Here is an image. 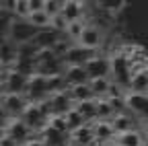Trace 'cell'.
<instances>
[{"label":"cell","instance_id":"cb8c5ba5","mask_svg":"<svg viewBox=\"0 0 148 146\" xmlns=\"http://www.w3.org/2000/svg\"><path fill=\"white\" fill-rule=\"evenodd\" d=\"M88 84L92 88V93H95V99H103V97H107V90L111 86V78H92Z\"/></svg>","mask_w":148,"mask_h":146},{"label":"cell","instance_id":"5b68a950","mask_svg":"<svg viewBox=\"0 0 148 146\" xmlns=\"http://www.w3.org/2000/svg\"><path fill=\"white\" fill-rule=\"evenodd\" d=\"M49 105H51V117L53 115H68L72 109H74V103L72 97L68 90H64V93H58V95H51L49 97Z\"/></svg>","mask_w":148,"mask_h":146},{"label":"cell","instance_id":"4dcf8cb0","mask_svg":"<svg viewBox=\"0 0 148 146\" xmlns=\"http://www.w3.org/2000/svg\"><path fill=\"white\" fill-rule=\"evenodd\" d=\"M70 47H72L70 39H60L58 43H56V47H53V53H56V56H58L60 60H64V56L70 51Z\"/></svg>","mask_w":148,"mask_h":146},{"label":"cell","instance_id":"f1b7e54d","mask_svg":"<svg viewBox=\"0 0 148 146\" xmlns=\"http://www.w3.org/2000/svg\"><path fill=\"white\" fill-rule=\"evenodd\" d=\"M14 12L18 14V19L27 21V19H29V14H31V8H29V0H16V4H14Z\"/></svg>","mask_w":148,"mask_h":146},{"label":"cell","instance_id":"7a4b0ae2","mask_svg":"<svg viewBox=\"0 0 148 146\" xmlns=\"http://www.w3.org/2000/svg\"><path fill=\"white\" fill-rule=\"evenodd\" d=\"M88 78H109L111 76V60L105 56H92L86 64H84Z\"/></svg>","mask_w":148,"mask_h":146},{"label":"cell","instance_id":"ac0fdd59","mask_svg":"<svg viewBox=\"0 0 148 146\" xmlns=\"http://www.w3.org/2000/svg\"><path fill=\"white\" fill-rule=\"evenodd\" d=\"M115 144L117 146H146L144 134L140 130H132V132H125V134L115 136Z\"/></svg>","mask_w":148,"mask_h":146},{"label":"cell","instance_id":"ffe728a7","mask_svg":"<svg viewBox=\"0 0 148 146\" xmlns=\"http://www.w3.org/2000/svg\"><path fill=\"white\" fill-rule=\"evenodd\" d=\"M68 93L72 97L74 103H84V101H92L95 99V93H92L90 84H78V86H70Z\"/></svg>","mask_w":148,"mask_h":146},{"label":"cell","instance_id":"f546056e","mask_svg":"<svg viewBox=\"0 0 148 146\" xmlns=\"http://www.w3.org/2000/svg\"><path fill=\"white\" fill-rule=\"evenodd\" d=\"M68 25L70 23L64 19V14H58V16H53V19H51V29L58 31V33H62V35L68 31Z\"/></svg>","mask_w":148,"mask_h":146},{"label":"cell","instance_id":"8992f818","mask_svg":"<svg viewBox=\"0 0 148 146\" xmlns=\"http://www.w3.org/2000/svg\"><path fill=\"white\" fill-rule=\"evenodd\" d=\"M92 56H95V53H92L90 49H86V47H82V45H72L70 47V51L66 53V56H64V66L66 68H70V66H84Z\"/></svg>","mask_w":148,"mask_h":146},{"label":"cell","instance_id":"d590c367","mask_svg":"<svg viewBox=\"0 0 148 146\" xmlns=\"http://www.w3.org/2000/svg\"><path fill=\"white\" fill-rule=\"evenodd\" d=\"M0 6H2V8H4V0H0Z\"/></svg>","mask_w":148,"mask_h":146},{"label":"cell","instance_id":"3957f363","mask_svg":"<svg viewBox=\"0 0 148 146\" xmlns=\"http://www.w3.org/2000/svg\"><path fill=\"white\" fill-rule=\"evenodd\" d=\"M25 123H27V127L31 132H43L45 127H47V123H49V119L41 113V109H39V105H29L27 107V111L23 113V117H21Z\"/></svg>","mask_w":148,"mask_h":146},{"label":"cell","instance_id":"6da1fadb","mask_svg":"<svg viewBox=\"0 0 148 146\" xmlns=\"http://www.w3.org/2000/svg\"><path fill=\"white\" fill-rule=\"evenodd\" d=\"M37 35V29L29 23V21H14L10 27V41L16 45L23 43H31Z\"/></svg>","mask_w":148,"mask_h":146},{"label":"cell","instance_id":"e0dca14e","mask_svg":"<svg viewBox=\"0 0 148 146\" xmlns=\"http://www.w3.org/2000/svg\"><path fill=\"white\" fill-rule=\"evenodd\" d=\"M92 132H95V140L97 142H109L115 138V130L113 125H111V121H95L92 123Z\"/></svg>","mask_w":148,"mask_h":146},{"label":"cell","instance_id":"2e32d148","mask_svg":"<svg viewBox=\"0 0 148 146\" xmlns=\"http://www.w3.org/2000/svg\"><path fill=\"white\" fill-rule=\"evenodd\" d=\"M70 142L76 144V146H92L95 140V132H92V125H82L80 130L72 132L70 134Z\"/></svg>","mask_w":148,"mask_h":146},{"label":"cell","instance_id":"d6986e66","mask_svg":"<svg viewBox=\"0 0 148 146\" xmlns=\"http://www.w3.org/2000/svg\"><path fill=\"white\" fill-rule=\"evenodd\" d=\"M74 109L82 115V119H84L86 123H88V121L95 123V121L99 119V115H97V99L84 101V103H76V105H74Z\"/></svg>","mask_w":148,"mask_h":146},{"label":"cell","instance_id":"e575fe53","mask_svg":"<svg viewBox=\"0 0 148 146\" xmlns=\"http://www.w3.org/2000/svg\"><path fill=\"white\" fill-rule=\"evenodd\" d=\"M142 134H144V142H146V146H148V125L144 127V132H142Z\"/></svg>","mask_w":148,"mask_h":146},{"label":"cell","instance_id":"8d00e7d4","mask_svg":"<svg viewBox=\"0 0 148 146\" xmlns=\"http://www.w3.org/2000/svg\"><path fill=\"white\" fill-rule=\"evenodd\" d=\"M146 125H148V123H146Z\"/></svg>","mask_w":148,"mask_h":146},{"label":"cell","instance_id":"484cf974","mask_svg":"<svg viewBox=\"0 0 148 146\" xmlns=\"http://www.w3.org/2000/svg\"><path fill=\"white\" fill-rule=\"evenodd\" d=\"M84 29H86V23L84 21H74V23H70L68 25V31H66V35H68V39H74V41H80V37H82V33H84Z\"/></svg>","mask_w":148,"mask_h":146},{"label":"cell","instance_id":"277c9868","mask_svg":"<svg viewBox=\"0 0 148 146\" xmlns=\"http://www.w3.org/2000/svg\"><path fill=\"white\" fill-rule=\"evenodd\" d=\"M125 103H127V111L136 119L142 117V119L148 121V97L146 95H138V93H132V90H130L127 97H125Z\"/></svg>","mask_w":148,"mask_h":146},{"label":"cell","instance_id":"30bf717a","mask_svg":"<svg viewBox=\"0 0 148 146\" xmlns=\"http://www.w3.org/2000/svg\"><path fill=\"white\" fill-rule=\"evenodd\" d=\"M64 78L68 82V86H78V84H88V72L84 66H70L64 70Z\"/></svg>","mask_w":148,"mask_h":146},{"label":"cell","instance_id":"74e56055","mask_svg":"<svg viewBox=\"0 0 148 146\" xmlns=\"http://www.w3.org/2000/svg\"><path fill=\"white\" fill-rule=\"evenodd\" d=\"M146 97H148V95H146Z\"/></svg>","mask_w":148,"mask_h":146},{"label":"cell","instance_id":"8fae6325","mask_svg":"<svg viewBox=\"0 0 148 146\" xmlns=\"http://www.w3.org/2000/svg\"><path fill=\"white\" fill-rule=\"evenodd\" d=\"M41 142H43V146H68L70 144V134H62V132L47 125L41 132Z\"/></svg>","mask_w":148,"mask_h":146},{"label":"cell","instance_id":"44dd1931","mask_svg":"<svg viewBox=\"0 0 148 146\" xmlns=\"http://www.w3.org/2000/svg\"><path fill=\"white\" fill-rule=\"evenodd\" d=\"M130 90L138 93V95H148V74H146V70L134 72L132 82H130Z\"/></svg>","mask_w":148,"mask_h":146},{"label":"cell","instance_id":"1f68e13d","mask_svg":"<svg viewBox=\"0 0 148 146\" xmlns=\"http://www.w3.org/2000/svg\"><path fill=\"white\" fill-rule=\"evenodd\" d=\"M10 123H12V117L8 115V111L4 109V105H0V127H2V130H8Z\"/></svg>","mask_w":148,"mask_h":146},{"label":"cell","instance_id":"836d02e7","mask_svg":"<svg viewBox=\"0 0 148 146\" xmlns=\"http://www.w3.org/2000/svg\"><path fill=\"white\" fill-rule=\"evenodd\" d=\"M27 146H43V142H41V140H31Z\"/></svg>","mask_w":148,"mask_h":146},{"label":"cell","instance_id":"ba28073f","mask_svg":"<svg viewBox=\"0 0 148 146\" xmlns=\"http://www.w3.org/2000/svg\"><path fill=\"white\" fill-rule=\"evenodd\" d=\"M6 134H8L18 146H27V144L31 142V134H33V132L27 127V123H25L23 119H12V123L8 125Z\"/></svg>","mask_w":148,"mask_h":146},{"label":"cell","instance_id":"9c48e42d","mask_svg":"<svg viewBox=\"0 0 148 146\" xmlns=\"http://www.w3.org/2000/svg\"><path fill=\"white\" fill-rule=\"evenodd\" d=\"M60 39H62V33L53 31V29L49 27V29H41V31H37L33 43H35V47H37V49H53V47H56V43H58Z\"/></svg>","mask_w":148,"mask_h":146},{"label":"cell","instance_id":"4316f807","mask_svg":"<svg viewBox=\"0 0 148 146\" xmlns=\"http://www.w3.org/2000/svg\"><path fill=\"white\" fill-rule=\"evenodd\" d=\"M62 8H64V0H45L43 2V12L47 16H51V19L62 14Z\"/></svg>","mask_w":148,"mask_h":146},{"label":"cell","instance_id":"7402d4cb","mask_svg":"<svg viewBox=\"0 0 148 146\" xmlns=\"http://www.w3.org/2000/svg\"><path fill=\"white\" fill-rule=\"evenodd\" d=\"M97 115H99V119L101 121H111L115 117V113H113V107H111V103H109V99H97ZM97 119V121H99Z\"/></svg>","mask_w":148,"mask_h":146},{"label":"cell","instance_id":"d6a6232c","mask_svg":"<svg viewBox=\"0 0 148 146\" xmlns=\"http://www.w3.org/2000/svg\"><path fill=\"white\" fill-rule=\"evenodd\" d=\"M0 146H18V144H16V142H14V140H12L8 134H6V138H4L2 142H0Z\"/></svg>","mask_w":148,"mask_h":146},{"label":"cell","instance_id":"5bb4252c","mask_svg":"<svg viewBox=\"0 0 148 146\" xmlns=\"http://www.w3.org/2000/svg\"><path fill=\"white\" fill-rule=\"evenodd\" d=\"M27 86H29V78L18 74V72H10L8 78H6V88L10 90V95H25L27 93Z\"/></svg>","mask_w":148,"mask_h":146},{"label":"cell","instance_id":"83f0119b","mask_svg":"<svg viewBox=\"0 0 148 146\" xmlns=\"http://www.w3.org/2000/svg\"><path fill=\"white\" fill-rule=\"evenodd\" d=\"M47 125L53 127V130H58V132H62V134H70L66 115H53V117H49V123H47Z\"/></svg>","mask_w":148,"mask_h":146},{"label":"cell","instance_id":"4fadbf2b","mask_svg":"<svg viewBox=\"0 0 148 146\" xmlns=\"http://www.w3.org/2000/svg\"><path fill=\"white\" fill-rule=\"evenodd\" d=\"M136 121L138 119L132 113H123V115H115L113 119H111V125H113V130H115V136H119V134H125V132L138 130Z\"/></svg>","mask_w":148,"mask_h":146},{"label":"cell","instance_id":"7c38bea8","mask_svg":"<svg viewBox=\"0 0 148 146\" xmlns=\"http://www.w3.org/2000/svg\"><path fill=\"white\" fill-rule=\"evenodd\" d=\"M101 41H103V33H101L97 27L86 25L82 37H80V41H78V45H82V47H86V49H90V51H95V49L101 45Z\"/></svg>","mask_w":148,"mask_h":146},{"label":"cell","instance_id":"9a60e30c","mask_svg":"<svg viewBox=\"0 0 148 146\" xmlns=\"http://www.w3.org/2000/svg\"><path fill=\"white\" fill-rule=\"evenodd\" d=\"M82 12H84V2H76V0H64V8L62 14L68 23L74 21H82Z\"/></svg>","mask_w":148,"mask_h":146},{"label":"cell","instance_id":"52a82bcc","mask_svg":"<svg viewBox=\"0 0 148 146\" xmlns=\"http://www.w3.org/2000/svg\"><path fill=\"white\" fill-rule=\"evenodd\" d=\"M4 109L8 111V115L10 117H14V119H21L23 117V113L27 111V107L31 105L29 101H27V97L25 95H8L6 99H4Z\"/></svg>","mask_w":148,"mask_h":146},{"label":"cell","instance_id":"d4e9b609","mask_svg":"<svg viewBox=\"0 0 148 146\" xmlns=\"http://www.w3.org/2000/svg\"><path fill=\"white\" fill-rule=\"evenodd\" d=\"M66 121H68V130H70V134L76 132V130H80L82 125H88V123L82 119V115L76 111V109H72V111L66 115Z\"/></svg>","mask_w":148,"mask_h":146},{"label":"cell","instance_id":"603a6c76","mask_svg":"<svg viewBox=\"0 0 148 146\" xmlns=\"http://www.w3.org/2000/svg\"><path fill=\"white\" fill-rule=\"evenodd\" d=\"M27 21H29L37 31H41V29H49V27H51V16H47L43 10H39V12H31Z\"/></svg>","mask_w":148,"mask_h":146}]
</instances>
